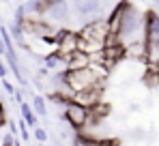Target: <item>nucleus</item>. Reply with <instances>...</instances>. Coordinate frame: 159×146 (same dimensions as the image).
<instances>
[{"label":"nucleus","instance_id":"obj_1","mask_svg":"<svg viewBox=\"0 0 159 146\" xmlns=\"http://www.w3.org/2000/svg\"><path fill=\"white\" fill-rule=\"evenodd\" d=\"M135 41H144V13H140V9L129 0H120V28L116 43L125 48Z\"/></svg>","mask_w":159,"mask_h":146},{"label":"nucleus","instance_id":"obj_2","mask_svg":"<svg viewBox=\"0 0 159 146\" xmlns=\"http://www.w3.org/2000/svg\"><path fill=\"white\" fill-rule=\"evenodd\" d=\"M88 116H90V110L84 107V105H80V103H75V101H69L65 105V112H62V121L67 122L71 129H75V131H82L86 127Z\"/></svg>","mask_w":159,"mask_h":146},{"label":"nucleus","instance_id":"obj_3","mask_svg":"<svg viewBox=\"0 0 159 146\" xmlns=\"http://www.w3.org/2000/svg\"><path fill=\"white\" fill-rule=\"evenodd\" d=\"M48 24L60 26L69 20V2L67 0H45V9L41 15Z\"/></svg>","mask_w":159,"mask_h":146},{"label":"nucleus","instance_id":"obj_4","mask_svg":"<svg viewBox=\"0 0 159 146\" xmlns=\"http://www.w3.org/2000/svg\"><path fill=\"white\" fill-rule=\"evenodd\" d=\"M80 37L75 30H58V39H56V52L62 56V60L67 56H71L73 52H78Z\"/></svg>","mask_w":159,"mask_h":146},{"label":"nucleus","instance_id":"obj_5","mask_svg":"<svg viewBox=\"0 0 159 146\" xmlns=\"http://www.w3.org/2000/svg\"><path fill=\"white\" fill-rule=\"evenodd\" d=\"M73 11L78 17L84 20V24L97 15H103L101 13V0H73Z\"/></svg>","mask_w":159,"mask_h":146},{"label":"nucleus","instance_id":"obj_6","mask_svg":"<svg viewBox=\"0 0 159 146\" xmlns=\"http://www.w3.org/2000/svg\"><path fill=\"white\" fill-rule=\"evenodd\" d=\"M144 41H146V45L159 43V13L157 11H146L144 13Z\"/></svg>","mask_w":159,"mask_h":146},{"label":"nucleus","instance_id":"obj_7","mask_svg":"<svg viewBox=\"0 0 159 146\" xmlns=\"http://www.w3.org/2000/svg\"><path fill=\"white\" fill-rule=\"evenodd\" d=\"M101 90H103V86L99 84V86H93V88H86V90H80V93H73V97L71 101H75L80 105H84V107H93V105H97L99 101H101Z\"/></svg>","mask_w":159,"mask_h":146},{"label":"nucleus","instance_id":"obj_8","mask_svg":"<svg viewBox=\"0 0 159 146\" xmlns=\"http://www.w3.org/2000/svg\"><path fill=\"white\" fill-rule=\"evenodd\" d=\"M90 65V56L84 54V52H73L71 56L65 58V71H78V69H84Z\"/></svg>","mask_w":159,"mask_h":146},{"label":"nucleus","instance_id":"obj_9","mask_svg":"<svg viewBox=\"0 0 159 146\" xmlns=\"http://www.w3.org/2000/svg\"><path fill=\"white\" fill-rule=\"evenodd\" d=\"M125 58L144 60V58H146V41H135V43L125 45Z\"/></svg>","mask_w":159,"mask_h":146},{"label":"nucleus","instance_id":"obj_10","mask_svg":"<svg viewBox=\"0 0 159 146\" xmlns=\"http://www.w3.org/2000/svg\"><path fill=\"white\" fill-rule=\"evenodd\" d=\"M22 7H24L26 17H41L45 9V0H26Z\"/></svg>","mask_w":159,"mask_h":146},{"label":"nucleus","instance_id":"obj_11","mask_svg":"<svg viewBox=\"0 0 159 146\" xmlns=\"http://www.w3.org/2000/svg\"><path fill=\"white\" fill-rule=\"evenodd\" d=\"M20 112H22V118H24V122H26L28 127H37V122H39L37 121V114L32 112V107L28 103H24V101L20 103Z\"/></svg>","mask_w":159,"mask_h":146},{"label":"nucleus","instance_id":"obj_12","mask_svg":"<svg viewBox=\"0 0 159 146\" xmlns=\"http://www.w3.org/2000/svg\"><path fill=\"white\" fill-rule=\"evenodd\" d=\"M32 112L37 116H48V103H45V99L41 97V95L32 97Z\"/></svg>","mask_w":159,"mask_h":146},{"label":"nucleus","instance_id":"obj_13","mask_svg":"<svg viewBox=\"0 0 159 146\" xmlns=\"http://www.w3.org/2000/svg\"><path fill=\"white\" fill-rule=\"evenodd\" d=\"M17 131H20V135H22L24 142L30 140V131H28V125L24 122V118H20V122H17Z\"/></svg>","mask_w":159,"mask_h":146},{"label":"nucleus","instance_id":"obj_14","mask_svg":"<svg viewBox=\"0 0 159 146\" xmlns=\"http://www.w3.org/2000/svg\"><path fill=\"white\" fill-rule=\"evenodd\" d=\"M32 138H37V142H39V144H43V142L48 140V131H45L43 127H39V125H37V127H34V133H32Z\"/></svg>","mask_w":159,"mask_h":146},{"label":"nucleus","instance_id":"obj_15","mask_svg":"<svg viewBox=\"0 0 159 146\" xmlns=\"http://www.w3.org/2000/svg\"><path fill=\"white\" fill-rule=\"evenodd\" d=\"M24 20H26V13H24V7L20 4V7L15 9V24L22 26V22H24Z\"/></svg>","mask_w":159,"mask_h":146},{"label":"nucleus","instance_id":"obj_16","mask_svg":"<svg viewBox=\"0 0 159 146\" xmlns=\"http://www.w3.org/2000/svg\"><path fill=\"white\" fill-rule=\"evenodd\" d=\"M2 88H4V93H7V95H15V86H13L7 77L2 80Z\"/></svg>","mask_w":159,"mask_h":146},{"label":"nucleus","instance_id":"obj_17","mask_svg":"<svg viewBox=\"0 0 159 146\" xmlns=\"http://www.w3.org/2000/svg\"><path fill=\"white\" fill-rule=\"evenodd\" d=\"M144 135H146V131H144V129H140V127L131 129V138H133V140H144Z\"/></svg>","mask_w":159,"mask_h":146},{"label":"nucleus","instance_id":"obj_18","mask_svg":"<svg viewBox=\"0 0 159 146\" xmlns=\"http://www.w3.org/2000/svg\"><path fill=\"white\" fill-rule=\"evenodd\" d=\"M7 125H9V133H11V135H17V122L7 118Z\"/></svg>","mask_w":159,"mask_h":146},{"label":"nucleus","instance_id":"obj_19","mask_svg":"<svg viewBox=\"0 0 159 146\" xmlns=\"http://www.w3.org/2000/svg\"><path fill=\"white\" fill-rule=\"evenodd\" d=\"M7 73H9V67H7V62L0 58V77L4 80V77H7Z\"/></svg>","mask_w":159,"mask_h":146},{"label":"nucleus","instance_id":"obj_20","mask_svg":"<svg viewBox=\"0 0 159 146\" xmlns=\"http://www.w3.org/2000/svg\"><path fill=\"white\" fill-rule=\"evenodd\" d=\"M2 125H7V110H4V105L0 103V127Z\"/></svg>","mask_w":159,"mask_h":146},{"label":"nucleus","instance_id":"obj_21","mask_svg":"<svg viewBox=\"0 0 159 146\" xmlns=\"http://www.w3.org/2000/svg\"><path fill=\"white\" fill-rule=\"evenodd\" d=\"M4 52H7V48H4V43H2V39H0V56H4Z\"/></svg>","mask_w":159,"mask_h":146},{"label":"nucleus","instance_id":"obj_22","mask_svg":"<svg viewBox=\"0 0 159 146\" xmlns=\"http://www.w3.org/2000/svg\"><path fill=\"white\" fill-rule=\"evenodd\" d=\"M153 2H155V7H157V9H159V0H153Z\"/></svg>","mask_w":159,"mask_h":146},{"label":"nucleus","instance_id":"obj_23","mask_svg":"<svg viewBox=\"0 0 159 146\" xmlns=\"http://www.w3.org/2000/svg\"><path fill=\"white\" fill-rule=\"evenodd\" d=\"M0 99H2V93H0Z\"/></svg>","mask_w":159,"mask_h":146},{"label":"nucleus","instance_id":"obj_24","mask_svg":"<svg viewBox=\"0 0 159 146\" xmlns=\"http://www.w3.org/2000/svg\"><path fill=\"white\" fill-rule=\"evenodd\" d=\"M39 146H43V144H39Z\"/></svg>","mask_w":159,"mask_h":146}]
</instances>
